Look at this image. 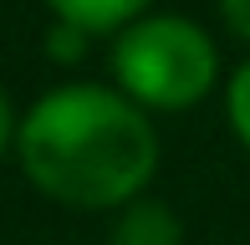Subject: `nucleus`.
<instances>
[{"mask_svg": "<svg viewBox=\"0 0 250 245\" xmlns=\"http://www.w3.org/2000/svg\"><path fill=\"white\" fill-rule=\"evenodd\" d=\"M56 20H72V26L92 31V36H112L128 20H138L153 0H46Z\"/></svg>", "mask_w": 250, "mask_h": 245, "instance_id": "4", "label": "nucleus"}, {"mask_svg": "<svg viewBox=\"0 0 250 245\" xmlns=\"http://www.w3.org/2000/svg\"><path fill=\"white\" fill-rule=\"evenodd\" d=\"M220 16L230 26V36L250 46V0H220Z\"/></svg>", "mask_w": 250, "mask_h": 245, "instance_id": "7", "label": "nucleus"}, {"mask_svg": "<svg viewBox=\"0 0 250 245\" xmlns=\"http://www.w3.org/2000/svg\"><path fill=\"white\" fill-rule=\"evenodd\" d=\"M107 245H184V225H179V215L168 204L138 194L118 209Z\"/></svg>", "mask_w": 250, "mask_h": 245, "instance_id": "3", "label": "nucleus"}, {"mask_svg": "<svg viewBox=\"0 0 250 245\" xmlns=\"http://www.w3.org/2000/svg\"><path fill=\"white\" fill-rule=\"evenodd\" d=\"M225 118H230L235 138L250 148V61L230 77V87H225Z\"/></svg>", "mask_w": 250, "mask_h": 245, "instance_id": "5", "label": "nucleus"}, {"mask_svg": "<svg viewBox=\"0 0 250 245\" xmlns=\"http://www.w3.org/2000/svg\"><path fill=\"white\" fill-rule=\"evenodd\" d=\"M16 128H21V118L10 107V92L0 87V159H5V148H16Z\"/></svg>", "mask_w": 250, "mask_h": 245, "instance_id": "8", "label": "nucleus"}, {"mask_svg": "<svg viewBox=\"0 0 250 245\" xmlns=\"http://www.w3.org/2000/svg\"><path fill=\"white\" fill-rule=\"evenodd\" d=\"M87 41H92V31H82V26H72V20H56L51 16V31H46L51 61H82L87 57Z\"/></svg>", "mask_w": 250, "mask_h": 245, "instance_id": "6", "label": "nucleus"}, {"mask_svg": "<svg viewBox=\"0 0 250 245\" xmlns=\"http://www.w3.org/2000/svg\"><path fill=\"white\" fill-rule=\"evenodd\" d=\"M21 174L66 209H123L158 169L148 107L123 87L66 82L26 107L16 128Z\"/></svg>", "mask_w": 250, "mask_h": 245, "instance_id": "1", "label": "nucleus"}, {"mask_svg": "<svg viewBox=\"0 0 250 245\" xmlns=\"http://www.w3.org/2000/svg\"><path fill=\"white\" fill-rule=\"evenodd\" d=\"M112 87L148 113H184L204 102L220 82V51L209 31L189 16L143 10L123 31H112Z\"/></svg>", "mask_w": 250, "mask_h": 245, "instance_id": "2", "label": "nucleus"}]
</instances>
